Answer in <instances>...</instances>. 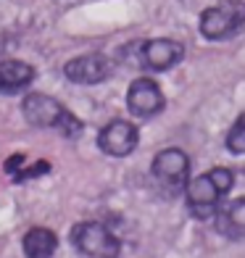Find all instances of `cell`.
Instances as JSON below:
<instances>
[{
    "label": "cell",
    "mask_w": 245,
    "mask_h": 258,
    "mask_svg": "<svg viewBox=\"0 0 245 258\" xmlns=\"http://www.w3.org/2000/svg\"><path fill=\"white\" fill-rule=\"evenodd\" d=\"M21 111H24V119L32 126L40 129H61L66 137H79L82 132V121L72 111H66L61 103L50 95H42V92H29L21 103Z\"/></svg>",
    "instance_id": "obj_1"
},
{
    "label": "cell",
    "mask_w": 245,
    "mask_h": 258,
    "mask_svg": "<svg viewBox=\"0 0 245 258\" xmlns=\"http://www.w3.org/2000/svg\"><path fill=\"white\" fill-rule=\"evenodd\" d=\"M3 169L14 182H27V179L42 177V174H50V163L48 161H29L24 153H14L3 163Z\"/></svg>",
    "instance_id": "obj_12"
},
{
    "label": "cell",
    "mask_w": 245,
    "mask_h": 258,
    "mask_svg": "<svg viewBox=\"0 0 245 258\" xmlns=\"http://www.w3.org/2000/svg\"><path fill=\"white\" fill-rule=\"evenodd\" d=\"M21 248H24V255L27 258H50L58 248V237L45 229V227H34L24 234V240H21Z\"/></svg>",
    "instance_id": "obj_13"
},
{
    "label": "cell",
    "mask_w": 245,
    "mask_h": 258,
    "mask_svg": "<svg viewBox=\"0 0 245 258\" xmlns=\"http://www.w3.org/2000/svg\"><path fill=\"white\" fill-rule=\"evenodd\" d=\"M153 177L169 187V190H182L188 184V174H190V158L185 150L179 148H166L153 158Z\"/></svg>",
    "instance_id": "obj_4"
},
{
    "label": "cell",
    "mask_w": 245,
    "mask_h": 258,
    "mask_svg": "<svg viewBox=\"0 0 245 258\" xmlns=\"http://www.w3.org/2000/svg\"><path fill=\"white\" fill-rule=\"evenodd\" d=\"M208 177H211V182L216 184V190H219L221 195H227V192L232 190V187H235V174H232L229 169L216 166V169L208 171Z\"/></svg>",
    "instance_id": "obj_15"
},
{
    "label": "cell",
    "mask_w": 245,
    "mask_h": 258,
    "mask_svg": "<svg viewBox=\"0 0 245 258\" xmlns=\"http://www.w3.org/2000/svg\"><path fill=\"white\" fill-rule=\"evenodd\" d=\"M64 74L77 85H98V82H106L113 74V63L103 53H87V55L72 58L64 66Z\"/></svg>",
    "instance_id": "obj_6"
},
{
    "label": "cell",
    "mask_w": 245,
    "mask_h": 258,
    "mask_svg": "<svg viewBox=\"0 0 245 258\" xmlns=\"http://www.w3.org/2000/svg\"><path fill=\"white\" fill-rule=\"evenodd\" d=\"M227 148H229V153H235V156H242L245 153V113H240L235 124L229 126V132H227Z\"/></svg>",
    "instance_id": "obj_14"
},
{
    "label": "cell",
    "mask_w": 245,
    "mask_h": 258,
    "mask_svg": "<svg viewBox=\"0 0 245 258\" xmlns=\"http://www.w3.org/2000/svg\"><path fill=\"white\" fill-rule=\"evenodd\" d=\"M216 229L229 240H245V198H237L229 206L216 211Z\"/></svg>",
    "instance_id": "obj_11"
},
{
    "label": "cell",
    "mask_w": 245,
    "mask_h": 258,
    "mask_svg": "<svg viewBox=\"0 0 245 258\" xmlns=\"http://www.w3.org/2000/svg\"><path fill=\"white\" fill-rule=\"evenodd\" d=\"M72 242L79 253L90 258H116L119 253L116 234L100 221H79L72 229Z\"/></svg>",
    "instance_id": "obj_3"
},
{
    "label": "cell",
    "mask_w": 245,
    "mask_h": 258,
    "mask_svg": "<svg viewBox=\"0 0 245 258\" xmlns=\"http://www.w3.org/2000/svg\"><path fill=\"white\" fill-rule=\"evenodd\" d=\"M32 82H34V69L29 63L16 61V58L0 61V95L21 92L24 87H29Z\"/></svg>",
    "instance_id": "obj_10"
},
{
    "label": "cell",
    "mask_w": 245,
    "mask_h": 258,
    "mask_svg": "<svg viewBox=\"0 0 245 258\" xmlns=\"http://www.w3.org/2000/svg\"><path fill=\"white\" fill-rule=\"evenodd\" d=\"M185 55L182 42L169 40V37H156L148 40L143 48H140V61L153 72H169L171 66H177Z\"/></svg>",
    "instance_id": "obj_9"
},
{
    "label": "cell",
    "mask_w": 245,
    "mask_h": 258,
    "mask_svg": "<svg viewBox=\"0 0 245 258\" xmlns=\"http://www.w3.org/2000/svg\"><path fill=\"white\" fill-rule=\"evenodd\" d=\"M245 24V0H221L201 14V34L206 40H227Z\"/></svg>",
    "instance_id": "obj_2"
},
{
    "label": "cell",
    "mask_w": 245,
    "mask_h": 258,
    "mask_svg": "<svg viewBox=\"0 0 245 258\" xmlns=\"http://www.w3.org/2000/svg\"><path fill=\"white\" fill-rule=\"evenodd\" d=\"M127 105L135 116H156L166 105V100H163V92L153 79L140 77L127 90Z\"/></svg>",
    "instance_id": "obj_8"
},
{
    "label": "cell",
    "mask_w": 245,
    "mask_h": 258,
    "mask_svg": "<svg viewBox=\"0 0 245 258\" xmlns=\"http://www.w3.org/2000/svg\"><path fill=\"white\" fill-rule=\"evenodd\" d=\"M137 143H140L137 126L130 124V121H124V119L108 121L106 126L100 129V135H98V148L106 156H113V158L130 156L132 150L137 148Z\"/></svg>",
    "instance_id": "obj_5"
},
{
    "label": "cell",
    "mask_w": 245,
    "mask_h": 258,
    "mask_svg": "<svg viewBox=\"0 0 245 258\" xmlns=\"http://www.w3.org/2000/svg\"><path fill=\"white\" fill-rule=\"evenodd\" d=\"M185 195H188V208L195 219H214L219 211V201L224 198L216 190V184L211 182L208 174L190 179L185 184Z\"/></svg>",
    "instance_id": "obj_7"
}]
</instances>
